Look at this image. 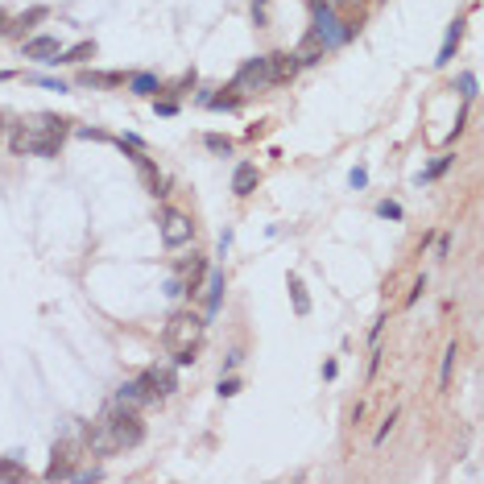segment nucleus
Segmentation results:
<instances>
[{
  "label": "nucleus",
  "instance_id": "nucleus-34",
  "mask_svg": "<svg viewBox=\"0 0 484 484\" xmlns=\"http://www.w3.org/2000/svg\"><path fill=\"white\" fill-rule=\"evenodd\" d=\"M157 112H162V116H174V112H178V104H174V99H162V104H157Z\"/></svg>",
  "mask_w": 484,
  "mask_h": 484
},
{
  "label": "nucleus",
  "instance_id": "nucleus-10",
  "mask_svg": "<svg viewBox=\"0 0 484 484\" xmlns=\"http://www.w3.org/2000/svg\"><path fill=\"white\" fill-rule=\"evenodd\" d=\"M311 4H315V33H319L327 46H336V41H340V21H336L331 4H323V0H311Z\"/></svg>",
  "mask_w": 484,
  "mask_h": 484
},
{
  "label": "nucleus",
  "instance_id": "nucleus-19",
  "mask_svg": "<svg viewBox=\"0 0 484 484\" xmlns=\"http://www.w3.org/2000/svg\"><path fill=\"white\" fill-rule=\"evenodd\" d=\"M460 37H464V21H456V25L447 29V41H443V50H439V58H435V62H452V54H456Z\"/></svg>",
  "mask_w": 484,
  "mask_h": 484
},
{
  "label": "nucleus",
  "instance_id": "nucleus-5",
  "mask_svg": "<svg viewBox=\"0 0 484 484\" xmlns=\"http://www.w3.org/2000/svg\"><path fill=\"white\" fill-rule=\"evenodd\" d=\"M149 402H157V394L137 377V381H124L120 389H116V406H124V410H145Z\"/></svg>",
  "mask_w": 484,
  "mask_h": 484
},
{
  "label": "nucleus",
  "instance_id": "nucleus-32",
  "mask_svg": "<svg viewBox=\"0 0 484 484\" xmlns=\"http://www.w3.org/2000/svg\"><path fill=\"white\" fill-rule=\"evenodd\" d=\"M182 87H195V70H191V75H182V79L174 83V95H182Z\"/></svg>",
  "mask_w": 484,
  "mask_h": 484
},
{
  "label": "nucleus",
  "instance_id": "nucleus-33",
  "mask_svg": "<svg viewBox=\"0 0 484 484\" xmlns=\"http://www.w3.org/2000/svg\"><path fill=\"white\" fill-rule=\"evenodd\" d=\"M348 182H352V191H360V186L369 182V174H365V170H352V178H348Z\"/></svg>",
  "mask_w": 484,
  "mask_h": 484
},
{
  "label": "nucleus",
  "instance_id": "nucleus-31",
  "mask_svg": "<svg viewBox=\"0 0 484 484\" xmlns=\"http://www.w3.org/2000/svg\"><path fill=\"white\" fill-rule=\"evenodd\" d=\"M447 166H452V157H439V162H435V166H431V170H427V178H439V174H443V170H447Z\"/></svg>",
  "mask_w": 484,
  "mask_h": 484
},
{
  "label": "nucleus",
  "instance_id": "nucleus-11",
  "mask_svg": "<svg viewBox=\"0 0 484 484\" xmlns=\"http://www.w3.org/2000/svg\"><path fill=\"white\" fill-rule=\"evenodd\" d=\"M21 54H25V58H37V62H50V66H54L62 50H58V37H29V41L21 46Z\"/></svg>",
  "mask_w": 484,
  "mask_h": 484
},
{
  "label": "nucleus",
  "instance_id": "nucleus-23",
  "mask_svg": "<svg viewBox=\"0 0 484 484\" xmlns=\"http://www.w3.org/2000/svg\"><path fill=\"white\" fill-rule=\"evenodd\" d=\"M0 481H29V472L17 460H0Z\"/></svg>",
  "mask_w": 484,
  "mask_h": 484
},
{
  "label": "nucleus",
  "instance_id": "nucleus-27",
  "mask_svg": "<svg viewBox=\"0 0 484 484\" xmlns=\"http://www.w3.org/2000/svg\"><path fill=\"white\" fill-rule=\"evenodd\" d=\"M460 95H464V104L476 95V75H460Z\"/></svg>",
  "mask_w": 484,
  "mask_h": 484
},
{
  "label": "nucleus",
  "instance_id": "nucleus-3",
  "mask_svg": "<svg viewBox=\"0 0 484 484\" xmlns=\"http://www.w3.org/2000/svg\"><path fill=\"white\" fill-rule=\"evenodd\" d=\"M83 443H87V452H91V456H116V452H120V447H116V439H112V431H108V418H104V414H99L95 423H87Z\"/></svg>",
  "mask_w": 484,
  "mask_h": 484
},
{
  "label": "nucleus",
  "instance_id": "nucleus-26",
  "mask_svg": "<svg viewBox=\"0 0 484 484\" xmlns=\"http://www.w3.org/2000/svg\"><path fill=\"white\" fill-rule=\"evenodd\" d=\"M199 360V344H191V348H178L174 352V365H195Z\"/></svg>",
  "mask_w": 484,
  "mask_h": 484
},
{
  "label": "nucleus",
  "instance_id": "nucleus-30",
  "mask_svg": "<svg viewBox=\"0 0 484 484\" xmlns=\"http://www.w3.org/2000/svg\"><path fill=\"white\" fill-rule=\"evenodd\" d=\"M377 215H385V220H402V207H398V203H389V199H385V203H381V207H377Z\"/></svg>",
  "mask_w": 484,
  "mask_h": 484
},
{
  "label": "nucleus",
  "instance_id": "nucleus-14",
  "mask_svg": "<svg viewBox=\"0 0 484 484\" xmlns=\"http://www.w3.org/2000/svg\"><path fill=\"white\" fill-rule=\"evenodd\" d=\"M232 191H236L240 199L257 191V166H253V162H240V166H236V174H232Z\"/></svg>",
  "mask_w": 484,
  "mask_h": 484
},
{
  "label": "nucleus",
  "instance_id": "nucleus-7",
  "mask_svg": "<svg viewBox=\"0 0 484 484\" xmlns=\"http://www.w3.org/2000/svg\"><path fill=\"white\" fill-rule=\"evenodd\" d=\"M191 232H195V224H191L182 211H166V220H162V240H166V249L186 244V240H191Z\"/></svg>",
  "mask_w": 484,
  "mask_h": 484
},
{
  "label": "nucleus",
  "instance_id": "nucleus-16",
  "mask_svg": "<svg viewBox=\"0 0 484 484\" xmlns=\"http://www.w3.org/2000/svg\"><path fill=\"white\" fill-rule=\"evenodd\" d=\"M79 83H83V87H120L124 75H116V70H83Z\"/></svg>",
  "mask_w": 484,
  "mask_h": 484
},
{
  "label": "nucleus",
  "instance_id": "nucleus-25",
  "mask_svg": "<svg viewBox=\"0 0 484 484\" xmlns=\"http://www.w3.org/2000/svg\"><path fill=\"white\" fill-rule=\"evenodd\" d=\"M207 149H211V153H232V141L220 137V133H211V137H207Z\"/></svg>",
  "mask_w": 484,
  "mask_h": 484
},
{
  "label": "nucleus",
  "instance_id": "nucleus-29",
  "mask_svg": "<svg viewBox=\"0 0 484 484\" xmlns=\"http://www.w3.org/2000/svg\"><path fill=\"white\" fill-rule=\"evenodd\" d=\"M398 418H402V414H398V410H394V414H389V418H385V427H381V431H377V443H385V439H389V435H394V427H398Z\"/></svg>",
  "mask_w": 484,
  "mask_h": 484
},
{
  "label": "nucleus",
  "instance_id": "nucleus-1",
  "mask_svg": "<svg viewBox=\"0 0 484 484\" xmlns=\"http://www.w3.org/2000/svg\"><path fill=\"white\" fill-rule=\"evenodd\" d=\"M104 418H108V431H112V439H116V447H120V452H124V447H141V443H145L141 410L112 406V410H104Z\"/></svg>",
  "mask_w": 484,
  "mask_h": 484
},
{
  "label": "nucleus",
  "instance_id": "nucleus-28",
  "mask_svg": "<svg viewBox=\"0 0 484 484\" xmlns=\"http://www.w3.org/2000/svg\"><path fill=\"white\" fill-rule=\"evenodd\" d=\"M236 394H240V381L236 377H224L220 381V398H236Z\"/></svg>",
  "mask_w": 484,
  "mask_h": 484
},
{
  "label": "nucleus",
  "instance_id": "nucleus-21",
  "mask_svg": "<svg viewBox=\"0 0 484 484\" xmlns=\"http://www.w3.org/2000/svg\"><path fill=\"white\" fill-rule=\"evenodd\" d=\"M137 95H157L162 91V83H157V75H133V83H128Z\"/></svg>",
  "mask_w": 484,
  "mask_h": 484
},
{
  "label": "nucleus",
  "instance_id": "nucleus-6",
  "mask_svg": "<svg viewBox=\"0 0 484 484\" xmlns=\"http://www.w3.org/2000/svg\"><path fill=\"white\" fill-rule=\"evenodd\" d=\"M261 87H269V66L265 58H249L236 70V91H261Z\"/></svg>",
  "mask_w": 484,
  "mask_h": 484
},
{
  "label": "nucleus",
  "instance_id": "nucleus-12",
  "mask_svg": "<svg viewBox=\"0 0 484 484\" xmlns=\"http://www.w3.org/2000/svg\"><path fill=\"white\" fill-rule=\"evenodd\" d=\"M133 162H137V170H141V182H145V191H149V195H166V182H162V174L153 170V162H149L141 149L133 153Z\"/></svg>",
  "mask_w": 484,
  "mask_h": 484
},
{
  "label": "nucleus",
  "instance_id": "nucleus-9",
  "mask_svg": "<svg viewBox=\"0 0 484 484\" xmlns=\"http://www.w3.org/2000/svg\"><path fill=\"white\" fill-rule=\"evenodd\" d=\"M141 381H145L157 398H170V394L178 389V373H174L170 365H153V369H145V373H141Z\"/></svg>",
  "mask_w": 484,
  "mask_h": 484
},
{
  "label": "nucleus",
  "instance_id": "nucleus-22",
  "mask_svg": "<svg viewBox=\"0 0 484 484\" xmlns=\"http://www.w3.org/2000/svg\"><path fill=\"white\" fill-rule=\"evenodd\" d=\"M456 356H460V352H456V344H452V348L443 352V369H439V389H447V385H452V369H456Z\"/></svg>",
  "mask_w": 484,
  "mask_h": 484
},
{
  "label": "nucleus",
  "instance_id": "nucleus-18",
  "mask_svg": "<svg viewBox=\"0 0 484 484\" xmlns=\"http://www.w3.org/2000/svg\"><path fill=\"white\" fill-rule=\"evenodd\" d=\"M203 273H207V261L203 257H191V269H186V294H199V286H203Z\"/></svg>",
  "mask_w": 484,
  "mask_h": 484
},
{
  "label": "nucleus",
  "instance_id": "nucleus-24",
  "mask_svg": "<svg viewBox=\"0 0 484 484\" xmlns=\"http://www.w3.org/2000/svg\"><path fill=\"white\" fill-rule=\"evenodd\" d=\"M41 17H46V8H29V12H21L8 29H12V33H21V29H29V25H33V21H41Z\"/></svg>",
  "mask_w": 484,
  "mask_h": 484
},
{
  "label": "nucleus",
  "instance_id": "nucleus-8",
  "mask_svg": "<svg viewBox=\"0 0 484 484\" xmlns=\"http://www.w3.org/2000/svg\"><path fill=\"white\" fill-rule=\"evenodd\" d=\"M265 66H269V87H278V83H290L294 75H298V54H286V50H278V54H269L265 58Z\"/></svg>",
  "mask_w": 484,
  "mask_h": 484
},
{
  "label": "nucleus",
  "instance_id": "nucleus-20",
  "mask_svg": "<svg viewBox=\"0 0 484 484\" xmlns=\"http://www.w3.org/2000/svg\"><path fill=\"white\" fill-rule=\"evenodd\" d=\"M95 54V41H79V46H70V50H62L58 54V62H83V58H91ZM54 62V66H58Z\"/></svg>",
  "mask_w": 484,
  "mask_h": 484
},
{
  "label": "nucleus",
  "instance_id": "nucleus-2",
  "mask_svg": "<svg viewBox=\"0 0 484 484\" xmlns=\"http://www.w3.org/2000/svg\"><path fill=\"white\" fill-rule=\"evenodd\" d=\"M166 348L170 352H178V348H191V344H199L203 340V319L195 315V311H178L170 323H166Z\"/></svg>",
  "mask_w": 484,
  "mask_h": 484
},
{
  "label": "nucleus",
  "instance_id": "nucleus-17",
  "mask_svg": "<svg viewBox=\"0 0 484 484\" xmlns=\"http://www.w3.org/2000/svg\"><path fill=\"white\" fill-rule=\"evenodd\" d=\"M290 302H294V315H311V298H307V286H302V278L298 273H290Z\"/></svg>",
  "mask_w": 484,
  "mask_h": 484
},
{
  "label": "nucleus",
  "instance_id": "nucleus-15",
  "mask_svg": "<svg viewBox=\"0 0 484 484\" xmlns=\"http://www.w3.org/2000/svg\"><path fill=\"white\" fill-rule=\"evenodd\" d=\"M323 50H327V41L311 29V33L302 37V46H298V62H319V58H323Z\"/></svg>",
  "mask_w": 484,
  "mask_h": 484
},
{
  "label": "nucleus",
  "instance_id": "nucleus-13",
  "mask_svg": "<svg viewBox=\"0 0 484 484\" xmlns=\"http://www.w3.org/2000/svg\"><path fill=\"white\" fill-rule=\"evenodd\" d=\"M220 298H224V269H211L207 273V290H203V311L215 315L220 311Z\"/></svg>",
  "mask_w": 484,
  "mask_h": 484
},
{
  "label": "nucleus",
  "instance_id": "nucleus-4",
  "mask_svg": "<svg viewBox=\"0 0 484 484\" xmlns=\"http://www.w3.org/2000/svg\"><path fill=\"white\" fill-rule=\"evenodd\" d=\"M75 460H79V443H75V439H62V443L54 447V460H50V468H46V481H66V476H75Z\"/></svg>",
  "mask_w": 484,
  "mask_h": 484
}]
</instances>
